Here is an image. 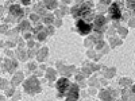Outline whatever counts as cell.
I'll list each match as a JSON object with an SVG mask.
<instances>
[{
	"label": "cell",
	"instance_id": "5",
	"mask_svg": "<svg viewBox=\"0 0 135 101\" xmlns=\"http://www.w3.org/2000/svg\"><path fill=\"white\" fill-rule=\"evenodd\" d=\"M110 14L112 16V18L114 19H118L120 18V12L118 9V6L116 5V3H114L112 5V6L110 8Z\"/></svg>",
	"mask_w": 135,
	"mask_h": 101
},
{
	"label": "cell",
	"instance_id": "2",
	"mask_svg": "<svg viewBox=\"0 0 135 101\" xmlns=\"http://www.w3.org/2000/svg\"><path fill=\"white\" fill-rule=\"evenodd\" d=\"M23 87L25 88V92L28 94H32L34 92H38V90H41L39 82L35 77L31 76L23 84Z\"/></svg>",
	"mask_w": 135,
	"mask_h": 101
},
{
	"label": "cell",
	"instance_id": "4",
	"mask_svg": "<svg viewBox=\"0 0 135 101\" xmlns=\"http://www.w3.org/2000/svg\"><path fill=\"white\" fill-rule=\"evenodd\" d=\"M65 101H76L79 97V88L77 84H72L69 91L66 95Z\"/></svg>",
	"mask_w": 135,
	"mask_h": 101
},
{
	"label": "cell",
	"instance_id": "3",
	"mask_svg": "<svg viewBox=\"0 0 135 101\" xmlns=\"http://www.w3.org/2000/svg\"><path fill=\"white\" fill-rule=\"evenodd\" d=\"M76 28L78 32L82 35H86L91 32L93 28L92 24L87 23L85 20L80 19L77 21Z\"/></svg>",
	"mask_w": 135,
	"mask_h": 101
},
{
	"label": "cell",
	"instance_id": "7",
	"mask_svg": "<svg viewBox=\"0 0 135 101\" xmlns=\"http://www.w3.org/2000/svg\"><path fill=\"white\" fill-rule=\"evenodd\" d=\"M14 89H9V90H6L5 93L6 94L7 97H12V95L14 93Z\"/></svg>",
	"mask_w": 135,
	"mask_h": 101
},
{
	"label": "cell",
	"instance_id": "1",
	"mask_svg": "<svg viewBox=\"0 0 135 101\" xmlns=\"http://www.w3.org/2000/svg\"><path fill=\"white\" fill-rule=\"evenodd\" d=\"M71 85L72 83L66 78H61L57 80L56 83V89L60 98L66 97V94L70 88Z\"/></svg>",
	"mask_w": 135,
	"mask_h": 101
},
{
	"label": "cell",
	"instance_id": "6",
	"mask_svg": "<svg viewBox=\"0 0 135 101\" xmlns=\"http://www.w3.org/2000/svg\"><path fill=\"white\" fill-rule=\"evenodd\" d=\"M7 85H8V84H7L6 80H0V88H6Z\"/></svg>",
	"mask_w": 135,
	"mask_h": 101
}]
</instances>
